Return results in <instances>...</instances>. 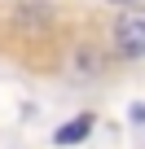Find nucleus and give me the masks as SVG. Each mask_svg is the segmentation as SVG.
Segmentation results:
<instances>
[{
	"label": "nucleus",
	"instance_id": "obj_3",
	"mask_svg": "<svg viewBox=\"0 0 145 149\" xmlns=\"http://www.w3.org/2000/svg\"><path fill=\"white\" fill-rule=\"evenodd\" d=\"M106 5H119V9H127V5H141V0H106Z\"/></svg>",
	"mask_w": 145,
	"mask_h": 149
},
{
	"label": "nucleus",
	"instance_id": "obj_1",
	"mask_svg": "<svg viewBox=\"0 0 145 149\" xmlns=\"http://www.w3.org/2000/svg\"><path fill=\"white\" fill-rule=\"evenodd\" d=\"M110 53L119 61H141L145 57V9L127 5V13H119V22L110 31Z\"/></svg>",
	"mask_w": 145,
	"mask_h": 149
},
{
	"label": "nucleus",
	"instance_id": "obj_2",
	"mask_svg": "<svg viewBox=\"0 0 145 149\" xmlns=\"http://www.w3.org/2000/svg\"><path fill=\"white\" fill-rule=\"evenodd\" d=\"M88 132H92V114H79V118H70L66 127H57L53 140H57V145H75V140H84Z\"/></svg>",
	"mask_w": 145,
	"mask_h": 149
}]
</instances>
